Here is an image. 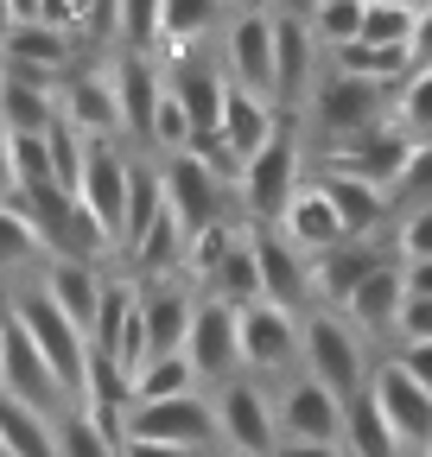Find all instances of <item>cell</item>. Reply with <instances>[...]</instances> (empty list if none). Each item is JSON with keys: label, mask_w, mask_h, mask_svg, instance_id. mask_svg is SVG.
I'll return each mask as SVG.
<instances>
[{"label": "cell", "mask_w": 432, "mask_h": 457, "mask_svg": "<svg viewBox=\"0 0 432 457\" xmlns=\"http://www.w3.org/2000/svg\"><path fill=\"white\" fill-rule=\"evenodd\" d=\"M299 185H305V128H299V114H287L280 134L242 165L236 197H242V210H248L254 228H274L287 216V204L299 197Z\"/></svg>", "instance_id": "obj_1"}, {"label": "cell", "mask_w": 432, "mask_h": 457, "mask_svg": "<svg viewBox=\"0 0 432 457\" xmlns=\"http://www.w3.org/2000/svg\"><path fill=\"white\" fill-rule=\"evenodd\" d=\"M299 375H312L318 387H331L337 400H356L375 375L362 337L344 312H305L299 324Z\"/></svg>", "instance_id": "obj_2"}, {"label": "cell", "mask_w": 432, "mask_h": 457, "mask_svg": "<svg viewBox=\"0 0 432 457\" xmlns=\"http://www.w3.org/2000/svg\"><path fill=\"white\" fill-rule=\"evenodd\" d=\"M7 312L20 318V330L32 337V350L45 356V369L58 375V387L71 394V407H77L83 387H89V337H83L58 305L38 293V279H32V286H20V293L7 299Z\"/></svg>", "instance_id": "obj_3"}, {"label": "cell", "mask_w": 432, "mask_h": 457, "mask_svg": "<svg viewBox=\"0 0 432 457\" xmlns=\"http://www.w3.org/2000/svg\"><path fill=\"white\" fill-rule=\"evenodd\" d=\"M388 108H395V89H382V83H356V77H337V71H318L312 102H305L299 121H312V134L324 140V153H337L344 140H356V134H369V128H382Z\"/></svg>", "instance_id": "obj_4"}, {"label": "cell", "mask_w": 432, "mask_h": 457, "mask_svg": "<svg viewBox=\"0 0 432 457\" xmlns=\"http://www.w3.org/2000/svg\"><path fill=\"white\" fill-rule=\"evenodd\" d=\"M159 185H166V210H172V222L185 228V242L204 236V228H216V222H229V191H236V185H229L210 159H197V153L159 159Z\"/></svg>", "instance_id": "obj_5"}, {"label": "cell", "mask_w": 432, "mask_h": 457, "mask_svg": "<svg viewBox=\"0 0 432 457\" xmlns=\"http://www.w3.org/2000/svg\"><path fill=\"white\" fill-rule=\"evenodd\" d=\"M216 407V432H223V445L236 457H274L280 451V420H274V394H267L261 381L236 375L210 394Z\"/></svg>", "instance_id": "obj_6"}, {"label": "cell", "mask_w": 432, "mask_h": 457, "mask_svg": "<svg viewBox=\"0 0 432 457\" xmlns=\"http://www.w3.org/2000/svg\"><path fill=\"white\" fill-rule=\"evenodd\" d=\"M121 438H153V445H172V451H210L223 445L216 432V407L210 394H185V400H159V407H128V426Z\"/></svg>", "instance_id": "obj_7"}, {"label": "cell", "mask_w": 432, "mask_h": 457, "mask_svg": "<svg viewBox=\"0 0 432 457\" xmlns=\"http://www.w3.org/2000/svg\"><path fill=\"white\" fill-rule=\"evenodd\" d=\"M299 324L305 318H293V312H280V305H242L236 312V330H242V369H248V381H274V375H287V369H299Z\"/></svg>", "instance_id": "obj_8"}, {"label": "cell", "mask_w": 432, "mask_h": 457, "mask_svg": "<svg viewBox=\"0 0 432 457\" xmlns=\"http://www.w3.org/2000/svg\"><path fill=\"white\" fill-rule=\"evenodd\" d=\"M128 185H134V159H128L115 140H89L77 204L96 216V228H102L115 248H121V228H128Z\"/></svg>", "instance_id": "obj_9"}, {"label": "cell", "mask_w": 432, "mask_h": 457, "mask_svg": "<svg viewBox=\"0 0 432 457\" xmlns=\"http://www.w3.org/2000/svg\"><path fill=\"white\" fill-rule=\"evenodd\" d=\"M223 71L236 89L274 102V13L267 7H242L223 20Z\"/></svg>", "instance_id": "obj_10"}, {"label": "cell", "mask_w": 432, "mask_h": 457, "mask_svg": "<svg viewBox=\"0 0 432 457\" xmlns=\"http://www.w3.org/2000/svg\"><path fill=\"white\" fill-rule=\"evenodd\" d=\"M185 362L197 369V381L216 394L223 381L242 375V330H236V305L223 299H197L191 312V337H185Z\"/></svg>", "instance_id": "obj_11"}, {"label": "cell", "mask_w": 432, "mask_h": 457, "mask_svg": "<svg viewBox=\"0 0 432 457\" xmlns=\"http://www.w3.org/2000/svg\"><path fill=\"white\" fill-rule=\"evenodd\" d=\"M274 420L280 445H344V400L312 375H287V387L274 394Z\"/></svg>", "instance_id": "obj_12"}, {"label": "cell", "mask_w": 432, "mask_h": 457, "mask_svg": "<svg viewBox=\"0 0 432 457\" xmlns=\"http://www.w3.org/2000/svg\"><path fill=\"white\" fill-rule=\"evenodd\" d=\"M166 89L179 96L185 121H191V134H197L191 146L216 140V128H223V102H229V71H223V57H204V51L172 57V77H166Z\"/></svg>", "instance_id": "obj_13"}, {"label": "cell", "mask_w": 432, "mask_h": 457, "mask_svg": "<svg viewBox=\"0 0 432 457\" xmlns=\"http://www.w3.org/2000/svg\"><path fill=\"white\" fill-rule=\"evenodd\" d=\"M318 38L305 26V13H274V108L280 114H305L312 83H318Z\"/></svg>", "instance_id": "obj_14"}, {"label": "cell", "mask_w": 432, "mask_h": 457, "mask_svg": "<svg viewBox=\"0 0 432 457\" xmlns=\"http://www.w3.org/2000/svg\"><path fill=\"white\" fill-rule=\"evenodd\" d=\"M7 312V305H0ZM0 394L20 400V407L45 413V420H58V407H71V394L58 387V375L45 369V356L32 350V337L20 330V318L7 312V356H0Z\"/></svg>", "instance_id": "obj_15"}, {"label": "cell", "mask_w": 432, "mask_h": 457, "mask_svg": "<svg viewBox=\"0 0 432 457\" xmlns=\"http://www.w3.org/2000/svg\"><path fill=\"white\" fill-rule=\"evenodd\" d=\"M369 400L382 407V420H388V432L401 438V451H426V445H432V394H426L401 362H375Z\"/></svg>", "instance_id": "obj_16"}, {"label": "cell", "mask_w": 432, "mask_h": 457, "mask_svg": "<svg viewBox=\"0 0 432 457\" xmlns=\"http://www.w3.org/2000/svg\"><path fill=\"white\" fill-rule=\"evenodd\" d=\"M407 159H413V140H407L395 121H382V128L344 140L337 153H324V171H344V179H362V185H375V191H395L401 171H407Z\"/></svg>", "instance_id": "obj_17"}, {"label": "cell", "mask_w": 432, "mask_h": 457, "mask_svg": "<svg viewBox=\"0 0 432 457\" xmlns=\"http://www.w3.org/2000/svg\"><path fill=\"white\" fill-rule=\"evenodd\" d=\"M248 248H254V267H261V299L293 312V318H305V305H312V261L287 248L280 228H254V222H248Z\"/></svg>", "instance_id": "obj_18"}, {"label": "cell", "mask_w": 432, "mask_h": 457, "mask_svg": "<svg viewBox=\"0 0 432 457\" xmlns=\"http://www.w3.org/2000/svg\"><path fill=\"white\" fill-rule=\"evenodd\" d=\"M58 114H64L83 140H121V134H128L115 71H77V77L58 89Z\"/></svg>", "instance_id": "obj_19"}, {"label": "cell", "mask_w": 432, "mask_h": 457, "mask_svg": "<svg viewBox=\"0 0 432 457\" xmlns=\"http://www.w3.org/2000/svg\"><path fill=\"white\" fill-rule=\"evenodd\" d=\"M388 261H401L395 254V242H344V248H331L324 261H312V305L318 312H344L350 299H356V286L375 273V267H388Z\"/></svg>", "instance_id": "obj_20"}, {"label": "cell", "mask_w": 432, "mask_h": 457, "mask_svg": "<svg viewBox=\"0 0 432 457\" xmlns=\"http://www.w3.org/2000/svg\"><path fill=\"white\" fill-rule=\"evenodd\" d=\"M77 57V38L58 32V26H38L26 7H13V26L0 38V71H26V77H64Z\"/></svg>", "instance_id": "obj_21"}, {"label": "cell", "mask_w": 432, "mask_h": 457, "mask_svg": "<svg viewBox=\"0 0 432 457\" xmlns=\"http://www.w3.org/2000/svg\"><path fill=\"white\" fill-rule=\"evenodd\" d=\"M197 293L185 279H140V324H146V362L153 356H185Z\"/></svg>", "instance_id": "obj_22"}, {"label": "cell", "mask_w": 432, "mask_h": 457, "mask_svg": "<svg viewBox=\"0 0 432 457\" xmlns=\"http://www.w3.org/2000/svg\"><path fill=\"white\" fill-rule=\"evenodd\" d=\"M280 236H287V248L293 254H305V261H324L331 248H344L350 236H344V222H337V210H331V197L318 191V179H305L299 185V197L287 204V216L274 222Z\"/></svg>", "instance_id": "obj_23"}, {"label": "cell", "mask_w": 432, "mask_h": 457, "mask_svg": "<svg viewBox=\"0 0 432 457\" xmlns=\"http://www.w3.org/2000/svg\"><path fill=\"white\" fill-rule=\"evenodd\" d=\"M280 121H287V114H280L274 102H261V96H248V89H236V83H229V102H223V128H216V146H223L236 165H248L267 140L280 134Z\"/></svg>", "instance_id": "obj_24"}, {"label": "cell", "mask_w": 432, "mask_h": 457, "mask_svg": "<svg viewBox=\"0 0 432 457\" xmlns=\"http://www.w3.org/2000/svg\"><path fill=\"white\" fill-rule=\"evenodd\" d=\"M318 191L331 197V210H337V222H344V236L350 242H375L388 228V191H375V185H362V179H344V171H324L318 165Z\"/></svg>", "instance_id": "obj_25"}, {"label": "cell", "mask_w": 432, "mask_h": 457, "mask_svg": "<svg viewBox=\"0 0 432 457\" xmlns=\"http://www.w3.org/2000/svg\"><path fill=\"white\" fill-rule=\"evenodd\" d=\"M401 305H407V267L388 261V267H375V273L356 286V299L344 305V318L356 324V337H395Z\"/></svg>", "instance_id": "obj_26"}, {"label": "cell", "mask_w": 432, "mask_h": 457, "mask_svg": "<svg viewBox=\"0 0 432 457\" xmlns=\"http://www.w3.org/2000/svg\"><path fill=\"white\" fill-rule=\"evenodd\" d=\"M58 128V89L26 71H0V134H51Z\"/></svg>", "instance_id": "obj_27"}, {"label": "cell", "mask_w": 432, "mask_h": 457, "mask_svg": "<svg viewBox=\"0 0 432 457\" xmlns=\"http://www.w3.org/2000/svg\"><path fill=\"white\" fill-rule=\"evenodd\" d=\"M102 273L96 267H83V261H45V273H38V293L58 305L83 337L96 330V312H102Z\"/></svg>", "instance_id": "obj_28"}, {"label": "cell", "mask_w": 432, "mask_h": 457, "mask_svg": "<svg viewBox=\"0 0 432 457\" xmlns=\"http://www.w3.org/2000/svg\"><path fill=\"white\" fill-rule=\"evenodd\" d=\"M115 89H121V114H128V134L146 146V134H153V114H159V102H166V77H159V64L153 57H140V51H128L121 64H115Z\"/></svg>", "instance_id": "obj_29"}, {"label": "cell", "mask_w": 432, "mask_h": 457, "mask_svg": "<svg viewBox=\"0 0 432 457\" xmlns=\"http://www.w3.org/2000/svg\"><path fill=\"white\" fill-rule=\"evenodd\" d=\"M344 451H350V457H407L401 438L388 432L382 407L369 400V387H362L356 400H344Z\"/></svg>", "instance_id": "obj_30"}, {"label": "cell", "mask_w": 432, "mask_h": 457, "mask_svg": "<svg viewBox=\"0 0 432 457\" xmlns=\"http://www.w3.org/2000/svg\"><path fill=\"white\" fill-rule=\"evenodd\" d=\"M0 445H7V457H58V420L0 394Z\"/></svg>", "instance_id": "obj_31"}, {"label": "cell", "mask_w": 432, "mask_h": 457, "mask_svg": "<svg viewBox=\"0 0 432 457\" xmlns=\"http://www.w3.org/2000/svg\"><path fill=\"white\" fill-rule=\"evenodd\" d=\"M166 216V185H159V165L134 159V185H128V228H121V254H134L146 242V228Z\"/></svg>", "instance_id": "obj_32"}, {"label": "cell", "mask_w": 432, "mask_h": 457, "mask_svg": "<svg viewBox=\"0 0 432 457\" xmlns=\"http://www.w3.org/2000/svg\"><path fill=\"white\" fill-rule=\"evenodd\" d=\"M185 394H204V381L185 356H153L134 375V407H159V400H185Z\"/></svg>", "instance_id": "obj_33"}, {"label": "cell", "mask_w": 432, "mask_h": 457, "mask_svg": "<svg viewBox=\"0 0 432 457\" xmlns=\"http://www.w3.org/2000/svg\"><path fill=\"white\" fill-rule=\"evenodd\" d=\"M413 26H420V7H401V0H362V45L413 51Z\"/></svg>", "instance_id": "obj_34"}, {"label": "cell", "mask_w": 432, "mask_h": 457, "mask_svg": "<svg viewBox=\"0 0 432 457\" xmlns=\"http://www.w3.org/2000/svg\"><path fill=\"white\" fill-rule=\"evenodd\" d=\"M51 248L38 242V228L13 210V204H0V279H13V273H26V267H38Z\"/></svg>", "instance_id": "obj_35"}, {"label": "cell", "mask_w": 432, "mask_h": 457, "mask_svg": "<svg viewBox=\"0 0 432 457\" xmlns=\"http://www.w3.org/2000/svg\"><path fill=\"white\" fill-rule=\"evenodd\" d=\"M305 26H312L318 51L331 57V51H344V45L362 38V0H318V7L305 13Z\"/></svg>", "instance_id": "obj_36"}, {"label": "cell", "mask_w": 432, "mask_h": 457, "mask_svg": "<svg viewBox=\"0 0 432 457\" xmlns=\"http://www.w3.org/2000/svg\"><path fill=\"white\" fill-rule=\"evenodd\" d=\"M388 121H395V128H401L413 146H426V140H432V71H413V77L395 89Z\"/></svg>", "instance_id": "obj_37"}, {"label": "cell", "mask_w": 432, "mask_h": 457, "mask_svg": "<svg viewBox=\"0 0 432 457\" xmlns=\"http://www.w3.org/2000/svg\"><path fill=\"white\" fill-rule=\"evenodd\" d=\"M58 457H121V438L96 426L83 407H64L58 413Z\"/></svg>", "instance_id": "obj_38"}, {"label": "cell", "mask_w": 432, "mask_h": 457, "mask_svg": "<svg viewBox=\"0 0 432 457\" xmlns=\"http://www.w3.org/2000/svg\"><path fill=\"white\" fill-rule=\"evenodd\" d=\"M45 153H51V185L77 197V185H83V153H89V140H83V134H77V128L64 121V114H58V128L45 134Z\"/></svg>", "instance_id": "obj_39"}, {"label": "cell", "mask_w": 432, "mask_h": 457, "mask_svg": "<svg viewBox=\"0 0 432 457\" xmlns=\"http://www.w3.org/2000/svg\"><path fill=\"white\" fill-rule=\"evenodd\" d=\"M7 159H13V197H20V191L51 185V153H45V134H7Z\"/></svg>", "instance_id": "obj_40"}, {"label": "cell", "mask_w": 432, "mask_h": 457, "mask_svg": "<svg viewBox=\"0 0 432 457\" xmlns=\"http://www.w3.org/2000/svg\"><path fill=\"white\" fill-rule=\"evenodd\" d=\"M388 210H401V216L432 210V140L413 146V159H407V171H401V185L388 191Z\"/></svg>", "instance_id": "obj_41"}, {"label": "cell", "mask_w": 432, "mask_h": 457, "mask_svg": "<svg viewBox=\"0 0 432 457\" xmlns=\"http://www.w3.org/2000/svg\"><path fill=\"white\" fill-rule=\"evenodd\" d=\"M395 254H401V267L432 261V210H413V216L395 222Z\"/></svg>", "instance_id": "obj_42"}, {"label": "cell", "mask_w": 432, "mask_h": 457, "mask_svg": "<svg viewBox=\"0 0 432 457\" xmlns=\"http://www.w3.org/2000/svg\"><path fill=\"white\" fill-rule=\"evenodd\" d=\"M395 337H401V350H407V343H432V299H407Z\"/></svg>", "instance_id": "obj_43"}, {"label": "cell", "mask_w": 432, "mask_h": 457, "mask_svg": "<svg viewBox=\"0 0 432 457\" xmlns=\"http://www.w3.org/2000/svg\"><path fill=\"white\" fill-rule=\"evenodd\" d=\"M395 362H401V369H407V375H413V381L432 394V343H407V350H401Z\"/></svg>", "instance_id": "obj_44"}, {"label": "cell", "mask_w": 432, "mask_h": 457, "mask_svg": "<svg viewBox=\"0 0 432 457\" xmlns=\"http://www.w3.org/2000/svg\"><path fill=\"white\" fill-rule=\"evenodd\" d=\"M413 71H432V7H420V26H413Z\"/></svg>", "instance_id": "obj_45"}, {"label": "cell", "mask_w": 432, "mask_h": 457, "mask_svg": "<svg viewBox=\"0 0 432 457\" xmlns=\"http://www.w3.org/2000/svg\"><path fill=\"white\" fill-rule=\"evenodd\" d=\"M121 457H191V451H172V445H153V438H121Z\"/></svg>", "instance_id": "obj_46"}, {"label": "cell", "mask_w": 432, "mask_h": 457, "mask_svg": "<svg viewBox=\"0 0 432 457\" xmlns=\"http://www.w3.org/2000/svg\"><path fill=\"white\" fill-rule=\"evenodd\" d=\"M407 299H432V261H413L407 267Z\"/></svg>", "instance_id": "obj_47"}, {"label": "cell", "mask_w": 432, "mask_h": 457, "mask_svg": "<svg viewBox=\"0 0 432 457\" xmlns=\"http://www.w3.org/2000/svg\"><path fill=\"white\" fill-rule=\"evenodd\" d=\"M274 457H350L344 445H280Z\"/></svg>", "instance_id": "obj_48"}, {"label": "cell", "mask_w": 432, "mask_h": 457, "mask_svg": "<svg viewBox=\"0 0 432 457\" xmlns=\"http://www.w3.org/2000/svg\"><path fill=\"white\" fill-rule=\"evenodd\" d=\"M0 204H13V159H7V134H0Z\"/></svg>", "instance_id": "obj_49"}, {"label": "cell", "mask_w": 432, "mask_h": 457, "mask_svg": "<svg viewBox=\"0 0 432 457\" xmlns=\"http://www.w3.org/2000/svg\"><path fill=\"white\" fill-rule=\"evenodd\" d=\"M0 356H7V312H0Z\"/></svg>", "instance_id": "obj_50"}, {"label": "cell", "mask_w": 432, "mask_h": 457, "mask_svg": "<svg viewBox=\"0 0 432 457\" xmlns=\"http://www.w3.org/2000/svg\"><path fill=\"white\" fill-rule=\"evenodd\" d=\"M420 457H432V445H426V451H420Z\"/></svg>", "instance_id": "obj_51"}, {"label": "cell", "mask_w": 432, "mask_h": 457, "mask_svg": "<svg viewBox=\"0 0 432 457\" xmlns=\"http://www.w3.org/2000/svg\"><path fill=\"white\" fill-rule=\"evenodd\" d=\"M0 457H7V445H0Z\"/></svg>", "instance_id": "obj_52"}, {"label": "cell", "mask_w": 432, "mask_h": 457, "mask_svg": "<svg viewBox=\"0 0 432 457\" xmlns=\"http://www.w3.org/2000/svg\"><path fill=\"white\" fill-rule=\"evenodd\" d=\"M223 457H236V451H223Z\"/></svg>", "instance_id": "obj_53"}, {"label": "cell", "mask_w": 432, "mask_h": 457, "mask_svg": "<svg viewBox=\"0 0 432 457\" xmlns=\"http://www.w3.org/2000/svg\"><path fill=\"white\" fill-rule=\"evenodd\" d=\"M407 457H420V451H407Z\"/></svg>", "instance_id": "obj_54"}]
</instances>
